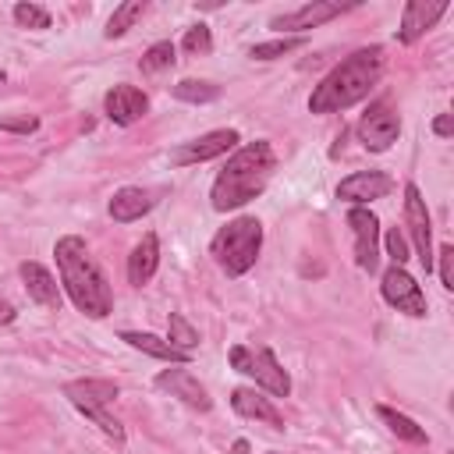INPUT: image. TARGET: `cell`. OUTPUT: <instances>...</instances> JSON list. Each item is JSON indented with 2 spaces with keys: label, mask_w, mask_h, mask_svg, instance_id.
<instances>
[{
  "label": "cell",
  "mask_w": 454,
  "mask_h": 454,
  "mask_svg": "<svg viewBox=\"0 0 454 454\" xmlns=\"http://www.w3.org/2000/svg\"><path fill=\"white\" fill-rule=\"evenodd\" d=\"M53 255H57L60 284H64L71 305H74L78 312H85L89 319L110 316V312H114V291H110V280H106V273L99 270L96 255L89 252L85 238L64 234V238L53 245Z\"/></svg>",
  "instance_id": "cell-1"
},
{
  "label": "cell",
  "mask_w": 454,
  "mask_h": 454,
  "mask_svg": "<svg viewBox=\"0 0 454 454\" xmlns=\"http://www.w3.org/2000/svg\"><path fill=\"white\" fill-rule=\"evenodd\" d=\"M273 170H277V153H273V145H270L266 138L245 142L241 149L231 153V160L223 163V170L216 174V181H213V188H209L213 209H216V213L241 209L245 202H252L255 195L266 192Z\"/></svg>",
  "instance_id": "cell-2"
},
{
  "label": "cell",
  "mask_w": 454,
  "mask_h": 454,
  "mask_svg": "<svg viewBox=\"0 0 454 454\" xmlns=\"http://www.w3.org/2000/svg\"><path fill=\"white\" fill-rule=\"evenodd\" d=\"M383 74V50L380 46H362L355 53H348L309 96V110L312 114H337L348 110L355 103H362L369 96V89L380 82Z\"/></svg>",
  "instance_id": "cell-3"
},
{
  "label": "cell",
  "mask_w": 454,
  "mask_h": 454,
  "mask_svg": "<svg viewBox=\"0 0 454 454\" xmlns=\"http://www.w3.org/2000/svg\"><path fill=\"white\" fill-rule=\"evenodd\" d=\"M259 248H262V223L255 216H238L231 220L227 227H220L209 241V252L216 259V266L227 273V277H241L255 266L259 259Z\"/></svg>",
  "instance_id": "cell-4"
},
{
  "label": "cell",
  "mask_w": 454,
  "mask_h": 454,
  "mask_svg": "<svg viewBox=\"0 0 454 454\" xmlns=\"http://www.w3.org/2000/svg\"><path fill=\"white\" fill-rule=\"evenodd\" d=\"M227 362H231L234 372L255 380L259 390H266V394H273V397H287V394H291V376H287V369L277 362V355H273L270 348L234 344L231 355H227Z\"/></svg>",
  "instance_id": "cell-5"
},
{
  "label": "cell",
  "mask_w": 454,
  "mask_h": 454,
  "mask_svg": "<svg viewBox=\"0 0 454 454\" xmlns=\"http://www.w3.org/2000/svg\"><path fill=\"white\" fill-rule=\"evenodd\" d=\"M404 227L415 245V255L422 262L426 273H433V223H429V209H426V199L419 192V184H404Z\"/></svg>",
  "instance_id": "cell-6"
},
{
  "label": "cell",
  "mask_w": 454,
  "mask_h": 454,
  "mask_svg": "<svg viewBox=\"0 0 454 454\" xmlns=\"http://www.w3.org/2000/svg\"><path fill=\"white\" fill-rule=\"evenodd\" d=\"M401 135V117L387 99H376L358 121V142L369 153H387Z\"/></svg>",
  "instance_id": "cell-7"
},
{
  "label": "cell",
  "mask_w": 454,
  "mask_h": 454,
  "mask_svg": "<svg viewBox=\"0 0 454 454\" xmlns=\"http://www.w3.org/2000/svg\"><path fill=\"white\" fill-rule=\"evenodd\" d=\"M380 291H383V301H387L390 309L404 312V316L422 319V316L429 312L422 287L415 284V277H411L404 266H390V270L383 273V280H380Z\"/></svg>",
  "instance_id": "cell-8"
},
{
  "label": "cell",
  "mask_w": 454,
  "mask_h": 454,
  "mask_svg": "<svg viewBox=\"0 0 454 454\" xmlns=\"http://www.w3.org/2000/svg\"><path fill=\"white\" fill-rule=\"evenodd\" d=\"M241 142V135L234 128H216V131H206L192 142H184L181 149L170 153V163L174 167H188V163H206V160H216L223 153H231L234 145Z\"/></svg>",
  "instance_id": "cell-9"
},
{
  "label": "cell",
  "mask_w": 454,
  "mask_h": 454,
  "mask_svg": "<svg viewBox=\"0 0 454 454\" xmlns=\"http://www.w3.org/2000/svg\"><path fill=\"white\" fill-rule=\"evenodd\" d=\"M348 227L355 234V262H358V270L372 273L376 262H380V220H376V213L365 209V206H351L348 209Z\"/></svg>",
  "instance_id": "cell-10"
},
{
  "label": "cell",
  "mask_w": 454,
  "mask_h": 454,
  "mask_svg": "<svg viewBox=\"0 0 454 454\" xmlns=\"http://www.w3.org/2000/svg\"><path fill=\"white\" fill-rule=\"evenodd\" d=\"M153 383H156V390L177 397L181 404H188V408H195V411H209V408H213L209 390H206V387L199 383V376H192L188 369H163V372H156Z\"/></svg>",
  "instance_id": "cell-11"
},
{
  "label": "cell",
  "mask_w": 454,
  "mask_h": 454,
  "mask_svg": "<svg viewBox=\"0 0 454 454\" xmlns=\"http://www.w3.org/2000/svg\"><path fill=\"white\" fill-rule=\"evenodd\" d=\"M447 0H408L404 4V11H401V28H397V39L404 43V46H411V43H419L443 14H447Z\"/></svg>",
  "instance_id": "cell-12"
},
{
  "label": "cell",
  "mask_w": 454,
  "mask_h": 454,
  "mask_svg": "<svg viewBox=\"0 0 454 454\" xmlns=\"http://www.w3.org/2000/svg\"><path fill=\"white\" fill-rule=\"evenodd\" d=\"M348 7H355V4H340V0H312V4H305V7H298V11H291V14L273 18L270 28H280V32H305V28H316V25L333 21V18L344 14Z\"/></svg>",
  "instance_id": "cell-13"
},
{
  "label": "cell",
  "mask_w": 454,
  "mask_h": 454,
  "mask_svg": "<svg viewBox=\"0 0 454 454\" xmlns=\"http://www.w3.org/2000/svg\"><path fill=\"white\" fill-rule=\"evenodd\" d=\"M394 192V181L383 170H355L337 184V199L351 202V206H365L372 199H387Z\"/></svg>",
  "instance_id": "cell-14"
},
{
  "label": "cell",
  "mask_w": 454,
  "mask_h": 454,
  "mask_svg": "<svg viewBox=\"0 0 454 454\" xmlns=\"http://www.w3.org/2000/svg\"><path fill=\"white\" fill-rule=\"evenodd\" d=\"M103 110L114 124H135L145 110H149V96L138 89V85H114L106 96H103Z\"/></svg>",
  "instance_id": "cell-15"
},
{
  "label": "cell",
  "mask_w": 454,
  "mask_h": 454,
  "mask_svg": "<svg viewBox=\"0 0 454 454\" xmlns=\"http://www.w3.org/2000/svg\"><path fill=\"white\" fill-rule=\"evenodd\" d=\"M231 408H234L238 415H245V419H255V422H266V426H273V429H284L280 408H277L262 390H255V387H234V390H231Z\"/></svg>",
  "instance_id": "cell-16"
},
{
  "label": "cell",
  "mask_w": 454,
  "mask_h": 454,
  "mask_svg": "<svg viewBox=\"0 0 454 454\" xmlns=\"http://www.w3.org/2000/svg\"><path fill=\"white\" fill-rule=\"evenodd\" d=\"M18 273H21V280H25V291H28V298L35 301V305H43V309H60V284L53 280V273L46 270V266H39V262H21L18 266Z\"/></svg>",
  "instance_id": "cell-17"
},
{
  "label": "cell",
  "mask_w": 454,
  "mask_h": 454,
  "mask_svg": "<svg viewBox=\"0 0 454 454\" xmlns=\"http://www.w3.org/2000/svg\"><path fill=\"white\" fill-rule=\"evenodd\" d=\"M117 383L114 380H96V376H89V380H71V383H64V397L74 404V408H89V404H114L117 401Z\"/></svg>",
  "instance_id": "cell-18"
},
{
  "label": "cell",
  "mask_w": 454,
  "mask_h": 454,
  "mask_svg": "<svg viewBox=\"0 0 454 454\" xmlns=\"http://www.w3.org/2000/svg\"><path fill=\"white\" fill-rule=\"evenodd\" d=\"M153 206H156V195H153L149 188L128 184V188H117V192H114V199H110V216H114L117 223H131V220H142Z\"/></svg>",
  "instance_id": "cell-19"
},
{
  "label": "cell",
  "mask_w": 454,
  "mask_h": 454,
  "mask_svg": "<svg viewBox=\"0 0 454 454\" xmlns=\"http://www.w3.org/2000/svg\"><path fill=\"white\" fill-rule=\"evenodd\" d=\"M156 266H160V241H156V234H142V241L128 255V280L135 287H142L153 280Z\"/></svg>",
  "instance_id": "cell-20"
},
{
  "label": "cell",
  "mask_w": 454,
  "mask_h": 454,
  "mask_svg": "<svg viewBox=\"0 0 454 454\" xmlns=\"http://www.w3.org/2000/svg\"><path fill=\"white\" fill-rule=\"evenodd\" d=\"M121 340L131 344L135 351H145V355L163 358V362H177V365H188V362H192L188 351H181V348H174L170 340H163V337H156V333H145V330H121Z\"/></svg>",
  "instance_id": "cell-21"
},
{
  "label": "cell",
  "mask_w": 454,
  "mask_h": 454,
  "mask_svg": "<svg viewBox=\"0 0 454 454\" xmlns=\"http://www.w3.org/2000/svg\"><path fill=\"white\" fill-rule=\"evenodd\" d=\"M376 415L387 422V429H390L394 436H401V440H408V443H426V440H429V436H426V429H422L415 419H408L404 411H394V408L380 404V408H376Z\"/></svg>",
  "instance_id": "cell-22"
},
{
  "label": "cell",
  "mask_w": 454,
  "mask_h": 454,
  "mask_svg": "<svg viewBox=\"0 0 454 454\" xmlns=\"http://www.w3.org/2000/svg\"><path fill=\"white\" fill-rule=\"evenodd\" d=\"M145 14V0H124L121 7H114V14H110V21H106V39H117V35H124L138 18Z\"/></svg>",
  "instance_id": "cell-23"
},
{
  "label": "cell",
  "mask_w": 454,
  "mask_h": 454,
  "mask_svg": "<svg viewBox=\"0 0 454 454\" xmlns=\"http://www.w3.org/2000/svg\"><path fill=\"white\" fill-rule=\"evenodd\" d=\"M170 92L181 103H213V99H220V85L216 82H202V78H184Z\"/></svg>",
  "instance_id": "cell-24"
},
{
  "label": "cell",
  "mask_w": 454,
  "mask_h": 454,
  "mask_svg": "<svg viewBox=\"0 0 454 454\" xmlns=\"http://www.w3.org/2000/svg\"><path fill=\"white\" fill-rule=\"evenodd\" d=\"M174 60H177V46H174L170 39H163V43H153V46L142 53L138 67H142L145 74H156V71H167V67H174Z\"/></svg>",
  "instance_id": "cell-25"
},
{
  "label": "cell",
  "mask_w": 454,
  "mask_h": 454,
  "mask_svg": "<svg viewBox=\"0 0 454 454\" xmlns=\"http://www.w3.org/2000/svg\"><path fill=\"white\" fill-rule=\"evenodd\" d=\"M167 330H170V333H167V340H170L174 348H181V351H188V355L195 351V344H199V330H195L181 312H170Z\"/></svg>",
  "instance_id": "cell-26"
},
{
  "label": "cell",
  "mask_w": 454,
  "mask_h": 454,
  "mask_svg": "<svg viewBox=\"0 0 454 454\" xmlns=\"http://www.w3.org/2000/svg\"><path fill=\"white\" fill-rule=\"evenodd\" d=\"M92 426H99L114 443H124V426H121V419L117 415H110V408L106 404H89V408H78Z\"/></svg>",
  "instance_id": "cell-27"
},
{
  "label": "cell",
  "mask_w": 454,
  "mask_h": 454,
  "mask_svg": "<svg viewBox=\"0 0 454 454\" xmlns=\"http://www.w3.org/2000/svg\"><path fill=\"white\" fill-rule=\"evenodd\" d=\"M305 46V35H284V39H270V43H255L252 46V57L255 60H277V57H287L294 50Z\"/></svg>",
  "instance_id": "cell-28"
},
{
  "label": "cell",
  "mask_w": 454,
  "mask_h": 454,
  "mask_svg": "<svg viewBox=\"0 0 454 454\" xmlns=\"http://www.w3.org/2000/svg\"><path fill=\"white\" fill-rule=\"evenodd\" d=\"M14 21L21 28H50V11L39 4H14Z\"/></svg>",
  "instance_id": "cell-29"
},
{
  "label": "cell",
  "mask_w": 454,
  "mask_h": 454,
  "mask_svg": "<svg viewBox=\"0 0 454 454\" xmlns=\"http://www.w3.org/2000/svg\"><path fill=\"white\" fill-rule=\"evenodd\" d=\"M387 255L394 259V266H404L411 259V248H408V238L401 227H390L387 231Z\"/></svg>",
  "instance_id": "cell-30"
},
{
  "label": "cell",
  "mask_w": 454,
  "mask_h": 454,
  "mask_svg": "<svg viewBox=\"0 0 454 454\" xmlns=\"http://www.w3.org/2000/svg\"><path fill=\"white\" fill-rule=\"evenodd\" d=\"M181 46H184L188 53H209V50H213V35H209L206 25H192V28L184 32Z\"/></svg>",
  "instance_id": "cell-31"
},
{
  "label": "cell",
  "mask_w": 454,
  "mask_h": 454,
  "mask_svg": "<svg viewBox=\"0 0 454 454\" xmlns=\"http://www.w3.org/2000/svg\"><path fill=\"white\" fill-rule=\"evenodd\" d=\"M436 270H440V284L447 291H454V245H440L436 252Z\"/></svg>",
  "instance_id": "cell-32"
},
{
  "label": "cell",
  "mask_w": 454,
  "mask_h": 454,
  "mask_svg": "<svg viewBox=\"0 0 454 454\" xmlns=\"http://www.w3.org/2000/svg\"><path fill=\"white\" fill-rule=\"evenodd\" d=\"M0 128H4V131H18V135H28V131L39 128V121L28 117V114H21V117H0Z\"/></svg>",
  "instance_id": "cell-33"
},
{
  "label": "cell",
  "mask_w": 454,
  "mask_h": 454,
  "mask_svg": "<svg viewBox=\"0 0 454 454\" xmlns=\"http://www.w3.org/2000/svg\"><path fill=\"white\" fill-rule=\"evenodd\" d=\"M433 131H436L440 138H447V135H454V117H450V114H440V117L433 121Z\"/></svg>",
  "instance_id": "cell-34"
},
{
  "label": "cell",
  "mask_w": 454,
  "mask_h": 454,
  "mask_svg": "<svg viewBox=\"0 0 454 454\" xmlns=\"http://www.w3.org/2000/svg\"><path fill=\"white\" fill-rule=\"evenodd\" d=\"M18 319V309L7 301V298H0V326H7V323H14Z\"/></svg>",
  "instance_id": "cell-35"
},
{
  "label": "cell",
  "mask_w": 454,
  "mask_h": 454,
  "mask_svg": "<svg viewBox=\"0 0 454 454\" xmlns=\"http://www.w3.org/2000/svg\"><path fill=\"white\" fill-rule=\"evenodd\" d=\"M231 454H248V443H245V440H234V447H231Z\"/></svg>",
  "instance_id": "cell-36"
},
{
  "label": "cell",
  "mask_w": 454,
  "mask_h": 454,
  "mask_svg": "<svg viewBox=\"0 0 454 454\" xmlns=\"http://www.w3.org/2000/svg\"><path fill=\"white\" fill-rule=\"evenodd\" d=\"M4 78H7V74H4V71H0V85H4Z\"/></svg>",
  "instance_id": "cell-37"
},
{
  "label": "cell",
  "mask_w": 454,
  "mask_h": 454,
  "mask_svg": "<svg viewBox=\"0 0 454 454\" xmlns=\"http://www.w3.org/2000/svg\"><path fill=\"white\" fill-rule=\"evenodd\" d=\"M270 454H277V450H270Z\"/></svg>",
  "instance_id": "cell-38"
}]
</instances>
